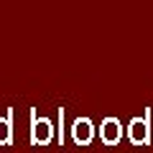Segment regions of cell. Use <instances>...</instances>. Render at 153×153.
I'll return each instance as SVG.
<instances>
[{
    "label": "cell",
    "mask_w": 153,
    "mask_h": 153,
    "mask_svg": "<svg viewBox=\"0 0 153 153\" xmlns=\"http://www.w3.org/2000/svg\"><path fill=\"white\" fill-rule=\"evenodd\" d=\"M54 123L49 117H38L36 110H31V146H49L54 140Z\"/></svg>",
    "instance_id": "1"
},
{
    "label": "cell",
    "mask_w": 153,
    "mask_h": 153,
    "mask_svg": "<svg viewBox=\"0 0 153 153\" xmlns=\"http://www.w3.org/2000/svg\"><path fill=\"white\" fill-rule=\"evenodd\" d=\"M128 138L133 146H151V112L148 110L143 117H133L128 123Z\"/></svg>",
    "instance_id": "2"
},
{
    "label": "cell",
    "mask_w": 153,
    "mask_h": 153,
    "mask_svg": "<svg viewBox=\"0 0 153 153\" xmlns=\"http://www.w3.org/2000/svg\"><path fill=\"white\" fill-rule=\"evenodd\" d=\"M97 133H100L102 146H107V148H115L117 143L123 140V125H120V120H117V117H105Z\"/></svg>",
    "instance_id": "3"
},
{
    "label": "cell",
    "mask_w": 153,
    "mask_h": 153,
    "mask_svg": "<svg viewBox=\"0 0 153 153\" xmlns=\"http://www.w3.org/2000/svg\"><path fill=\"white\" fill-rule=\"evenodd\" d=\"M94 125H92V120L89 117H76L74 120V125H71V140L76 143V146H82V148H87L89 143L94 140Z\"/></svg>",
    "instance_id": "4"
},
{
    "label": "cell",
    "mask_w": 153,
    "mask_h": 153,
    "mask_svg": "<svg viewBox=\"0 0 153 153\" xmlns=\"http://www.w3.org/2000/svg\"><path fill=\"white\" fill-rule=\"evenodd\" d=\"M0 146H13V107H8L5 117H0Z\"/></svg>",
    "instance_id": "5"
},
{
    "label": "cell",
    "mask_w": 153,
    "mask_h": 153,
    "mask_svg": "<svg viewBox=\"0 0 153 153\" xmlns=\"http://www.w3.org/2000/svg\"><path fill=\"white\" fill-rule=\"evenodd\" d=\"M56 140H59V148H64V107H59V128H56Z\"/></svg>",
    "instance_id": "6"
}]
</instances>
